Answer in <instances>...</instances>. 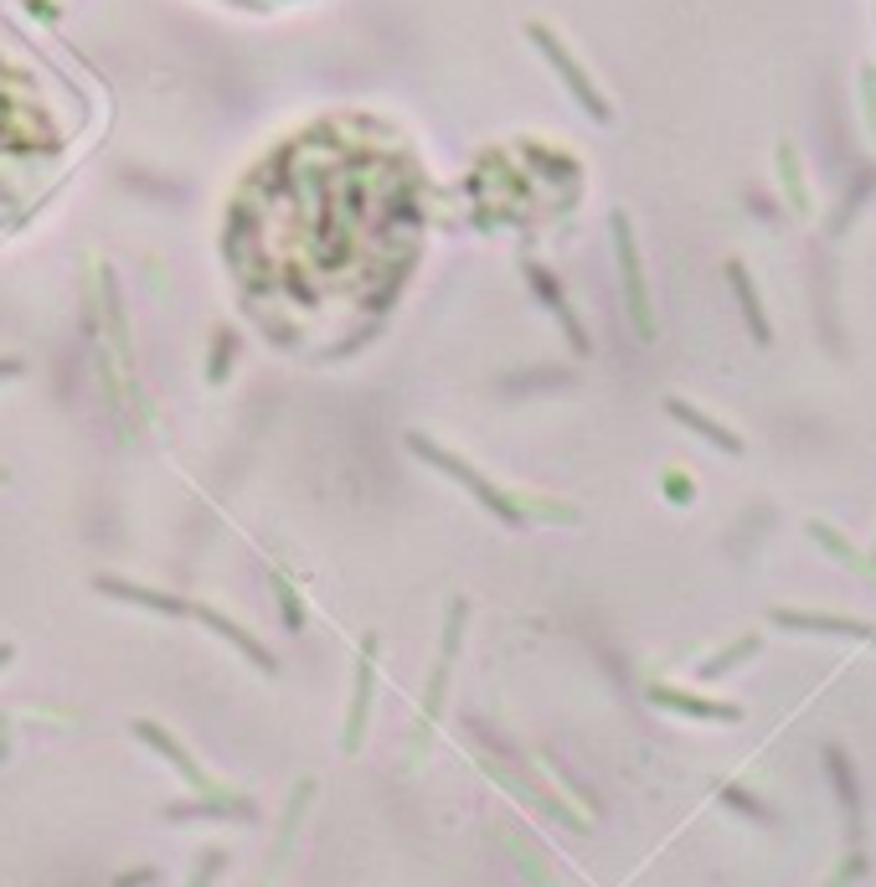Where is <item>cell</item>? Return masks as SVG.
Segmentation results:
<instances>
[{"label": "cell", "mask_w": 876, "mask_h": 887, "mask_svg": "<svg viewBox=\"0 0 876 887\" xmlns=\"http://www.w3.org/2000/svg\"><path fill=\"white\" fill-rule=\"evenodd\" d=\"M99 588L109 598H124V604H139V609H155V615H191V604L176 594H155V588H145V583H124V579H99Z\"/></svg>", "instance_id": "9c48e42d"}, {"label": "cell", "mask_w": 876, "mask_h": 887, "mask_svg": "<svg viewBox=\"0 0 876 887\" xmlns=\"http://www.w3.org/2000/svg\"><path fill=\"white\" fill-rule=\"evenodd\" d=\"M21 372V361H11V357H0V377H16Z\"/></svg>", "instance_id": "603a6c76"}, {"label": "cell", "mask_w": 876, "mask_h": 887, "mask_svg": "<svg viewBox=\"0 0 876 887\" xmlns=\"http://www.w3.org/2000/svg\"><path fill=\"white\" fill-rule=\"evenodd\" d=\"M371 661H377V640H367V645H361V661H356V697H351L346 749H361V728H367V707H371Z\"/></svg>", "instance_id": "8fae6325"}, {"label": "cell", "mask_w": 876, "mask_h": 887, "mask_svg": "<svg viewBox=\"0 0 876 887\" xmlns=\"http://www.w3.org/2000/svg\"><path fill=\"white\" fill-rule=\"evenodd\" d=\"M5 661H11V645H0V665H5Z\"/></svg>", "instance_id": "cb8c5ba5"}, {"label": "cell", "mask_w": 876, "mask_h": 887, "mask_svg": "<svg viewBox=\"0 0 876 887\" xmlns=\"http://www.w3.org/2000/svg\"><path fill=\"white\" fill-rule=\"evenodd\" d=\"M191 615L202 619L206 630H217L222 640H233V645L243 650V655H248V661H254L258 671H263V676H273V671H279V661H273V650H269V645H258L254 635L243 630V625H233V619H227V615H217V609H191Z\"/></svg>", "instance_id": "52a82bcc"}, {"label": "cell", "mask_w": 876, "mask_h": 887, "mask_svg": "<svg viewBox=\"0 0 876 887\" xmlns=\"http://www.w3.org/2000/svg\"><path fill=\"white\" fill-rule=\"evenodd\" d=\"M155 883V867H139V872H124V877H114V887H145Z\"/></svg>", "instance_id": "ffe728a7"}, {"label": "cell", "mask_w": 876, "mask_h": 887, "mask_svg": "<svg viewBox=\"0 0 876 887\" xmlns=\"http://www.w3.org/2000/svg\"><path fill=\"white\" fill-rule=\"evenodd\" d=\"M727 284H732V294H738V310H742V321H748V336H753L759 346H774V325H768V315H763L759 290H753V279H748V269H742L738 258L727 263Z\"/></svg>", "instance_id": "8992f818"}, {"label": "cell", "mask_w": 876, "mask_h": 887, "mask_svg": "<svg viewBox=\"0 0 876 887\" xmlns=\"http://www.w3.org/2000/svg\"><path fill=\"white\" fill-rule=\"evenodd\" d=\"M526 284H531V294H537L541 305L557 315V325L568 330V341H573V351H588V330L577 325L573 305H568V294H562V284L552 279V269H541V263H526Z\"/></svg>", "instance_id": "3957f363"}, {"label": "cell", "mask_w": 876, "mask_h": 887, "mask_svg": "<svg viewBox=\"0 0 876 887\" xmlns=\"http://www.w3.org/2000/svg\"><path fill=\"white\" fill-rule=\"evenodd\" d=\"M826 774H830V785H835V800L845 810V831H851V841H861V779H856V768H851V759H845V749H835V743L826 749Z\"/></svg>", "instance_id": "277c9868"}, {"label": "cell", "mask_w": 876, "mask_h": 887, "mask_svg": "<svg viewBox=\"0 0 876 887\" xmlns=\"http://www.w3.org/2000/svg\"><path fill=\"white\" fill-rule=\"evenodd\" d=\"M866 640H876V625H866Z\"/></svg>", "instance_id": "d4e9b609"}, {"label": "cell", "mask_w": 876, "mask_h": 887, "mask_svg": "<svg viewBox=\"0 0 876 887\" xmlns=\"http://www.w3.org/2000/svg\"><path fill=\"white\" fill-rule=\"evenodd\" d=\"M748 655H759V635H742L738 645H727V650H717V655H707L696 676H701V682H717L722 671H732V665H738V661H748Z\"/></svg>", "instance_id": "5bb4252c"}, {"label": "cell", "mask_w": 876, "mask_h": 887, "mask_svg": "<svg viewBox=\"0 0 876 887\" xmlns=\"http://www.w3.org/2000/svg\"><path fill=\"white\" fill-rule=\"evenodd\" d=\"M614 248H619V273H624V294H629V315H634V330L650 336V294H644V273H640V254H634V233H629V217H614Z\"/></svg>", "instance_id": "7a4b0ae2"}, {"label": "cell", "mask_w": 876, "mask_h": 887, "mask_svg": "<svg viewBox=\"0 0 876 887\" xmlns=\"http://www.w3.org/2000/svg\"><path fill=\"white\" fill-rule=\"evenodd\" d=\"M135 733L145 738V743H150V749L160 753V759H170V764H176V774H181V779H186L191 789H206V774L196 768V759H191V753H186L181 743H176V738L166 733V728H155V722H135Z\"/></svg>", "instance_id": "30bf717a"}, {"label": "cell", "mask_w": 876, "mask_h": 887, "mask_svg": "<svg viewBox=\"0 0 876 887\" xmlns=\"http://www.w3.org/2000/svg\"><path fill=\"white\" fill-rule=\"evenodd\" d=\"M170 820H196V816H217V820H254L248 800H202V805H170Z\"/></svg>", "instance_id": "7c38bea8"}, {"label": "cell", "mask_w": 876, "mask_h": 887, "mask_svg": "<svg viewBox=\"0 0 876 887\" xmlns=\"http://www.w3.org/2000/svg\"><path fill=\"white\" fill-rule=\"evenodd\" d=\"M753 206H759V217H768V222H778V212H774V202H763V197H753Z\"/></svg>", "instance_id": "7402d4cb"}, {"label": "cell", "mask_w": 876, "mask_h": 887, "mask_svg": "<svg viewBox=\"0 0 876 887\" xmlns=\"http://www.w3.org/2000/svg\"><path fill=\"white\" fill-rule=\"evenodd\" d=\"M407 449H413V454H423V460L434 464V470H443V475H449V480H459V485H464V491H470V495H474V501H480V506H485L490 516H501L506 527H521V521H526V516L516 512V501H510V495H501V491H495V485H490V480L480 475L474 464H464V460H459V454H449V449H438V444H434V439H423V434H407Z\"/></svg>", "instance_id": "6da1fadb"}, {"label": "cell", "mask_w": 876, "mask_h": 887, "mask_svg": "<svg viewBox=\"0 0 876 887\" xmlns=\"http://www.w3.org/2000/svg\"><path fill=\"white\" fill-rule=\"evenodd\" d=\"M222 862H227V852H206L202 867H196V883H191V887H206V883H212V877L222 872Z\"/></svg>", "instance_id": "ac0fdd59"}, {"label": "cell", "mask_w": 876, "mask_h": 887, "mask_svg": "<svg viewBox=\"0 0 876 887\" xmlns=\"http://www.w3.org/2000/svg\"><path fill=\"white\" fill-rule=\"evenodd\" d=\"M233 351H237V336H233V330H217V361H206V377H212V382H222V377H227V361H233Z\"/></svg>", "instance_id": "2e32d148"}, {"label": "cell", "mask_w": 876, "mask_h": 887, "mask_svg": "<svg viewBox=\"0 0 876 887\" xmlns=\"http://www.w3.org/2000/svg\"><path fill=\"white\" fill-rule=\"evenodd\" d=\"M279 598H284V625H289V630H300L304 615H300V598L289 594V583H279Z\"/></svg>", "instance_id": "d6986e66"}, {"label": "cell", "mask_w": 876, "mask_h": 887, "mask_svg": "<svg viewBox=\"0 0 876 887\" xmlns=\"http://www.w3.org/2000/svg\"><path fill=\"white\" fill-rule=\"evenodd\" d=\"M861 872H866V856H845V862H841V867H835V877H830V883L826 887H851V883H856V877H861Z\"/></svg>", "instance_id": "e0dca14e"}, {"label": "cell", "mask_w": 876, "mask_h": 887, "mask_svg": "<svg viewBox=\"0 0 876 887\" xmlns=\"http://www.w3.org/2000/svg\"><path fill=\"white\" fill-rule=\"evenodd\" d=\"M665 495H671V501H692V480L671 475V480H665Z\"/></svg>", "instance_id": "44dd1931"}, {"label": "cell", "mask_w": 876, "mask_h": 887, "mask_svg": "<svg viewBox=\"0 0 876 887\" xmlns=\"http://www.w3.org/2000/svg\"><path fill=\"white\" fill-rule=\"evenodd\" d=\"M722 805L727 810H738V816H748L753 826H778V810L774 805H763L748 785H722Z\"/></svg>", "instance_id": "4fadbf2b"}, {"label": "cell", "mask_w": 876, "mask_h": 887, "mask_svg": "<svg viewBox=\"0 0 876 887\" xmlns=\"http://www.w3.org/2000/svg\"><path fill=\"white\" fill-rule=\"evenodd\" d=\"M665 413H671L675 424H686V428H692V434H701V439H707V444H717V449H727V454H742V439H738V434H732V428H727V424H717L711 413L692 408L686 397H671V403H665Z\"/></svg>", "instance_id": "ba28073f"}, {"label": "cell", "mask_w": 876, "mask_h": 887, "mask_svg": "<svg viewBox=\"0 0 876 887\" xmlns=\"http://www.w3.org/2000/svg\"><path fill=\"white\" fill-rule=\"evenodd\" d=\"M547 382H552V388H568V382H573V372H562V367H541V372H516V377H506L501 388L516 397V393H537V388H547Z\"/></svg>", "instance_id": "9a60e30c"}, {"label": "cell", "mask_w": 876, "mask_h": 887, "mask_svg": "<svg viewBox=\"0 0 876 887\" xmlns=\"http://www.w3.org/2000/svg\"><path fill=\"white\" fill-rule=\"evenodd\" d=\"M650 701L671 707V712L701 717V722H738L742 717V707H732V701H707V697H692V692H675V686H650Z\"/></svg>", "instance_id": "5b68a950"}]
</instances>
